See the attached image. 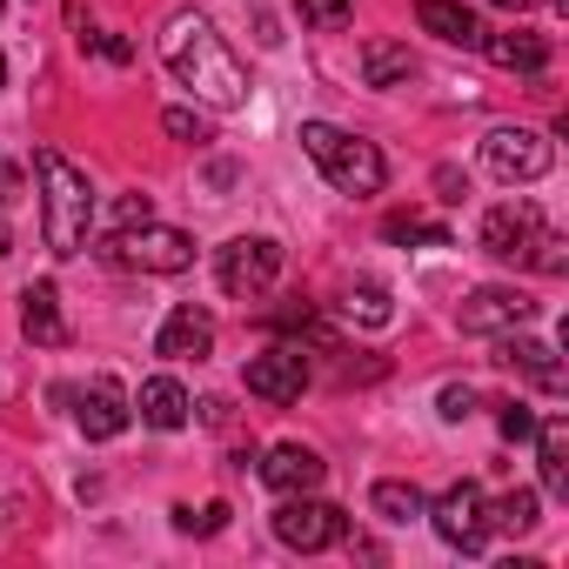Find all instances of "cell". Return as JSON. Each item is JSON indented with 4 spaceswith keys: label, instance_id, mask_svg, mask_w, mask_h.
<instances>
[{
    "label": "cell",
    "instance_id": "obj_1",
    "mask_svg": "<svg viewBox=\"0 0 569 569\" xmlns=\"http://www.w3.org/2000/svg\"><path fill=\"white\" fill-rule=\"evenodd\" d=\"M161 61H168V74H174L181 88H194L208 108H241V101H248V68L228 54V41L214 34V21L194 14V8L168 14V28H161Z\"/></svg>",
    "mask_w": 569,
    "mask_h": 569
},
{
    "label": "cell",
    "instance_id": "obj_36",
    "mask_svg": "<svg viewBox=\"0 0 569 569\" xmlns=\"http://www.w3.org/2000/svg\"><path fill=\"white\" fill-rule=\"evenodd\" d=\"M0 254H14V228L8 221H0Z\"/></svg>",
    "mask_w": 569,
    "mask_h": 569
},
{
    "label": "cell",
    "instance_id": "obj_31",
    "mask_svg": "<svg viewBox=\"0 0 569 569\" xmlns=\"http://www.w3.org/2000/svg\"><path fill=\"white\" fill-rule=\"evenodd\" d=\"M81 48H94V54H108L114 68H128V61H134V41H121V34H81Z\"/></svg>",
    "mask_w": 569,
    "mask_h": 569
},
{
    "label": "cell",
    "instance_id": "obj_3",
    "mask_svg": "<svg viewBox=\"0 0 569 569\" xmlns=\"http://www.w3.org/2000/svg\"><path fill=\"white\" fill-rule=\"evenodd\" d=\"M302 154L342 188V194H382V181H389V161H382V148L376 141H362V134H349V128H336V121H302Z\"/></svg>",
    "mask_w": 569,
    "mask_h": 569
},
{
    "label": "cell",
    "instance_id": "obj_19",
    "mask_svg": "<svg viewBox=\"0 0 569 569\" xmlns=\"http://www.w3.org/2000/svg\"><path fill=\"white\" fill-rule=\"evenodd\" d=\"M482 54L509 74H542L549 68V41L529 34V28H509V34H482Z\"/></svg>",
    "mask_w": 569,
    "mask_h": 569
},
{
    "label": "cell",
    "instance_id": "obj_35",
    "mask_svg": "<svg viewBox=\"0 0 569 569\" xmlns=\"http://www.w3.org/2000/svg\"><path fill=\"white\" fill-rule=\"evenodd\" d=\"M496 8H502V14H536L542 0H496Z\"/></svg>",
    "mask_w": 569,
    "mask_h": 569
},
{
    "label": "cell",
    "instance_id": "obj_14",
    "mask_svg": "<svg viewBox=\"0 0 569 569\" xmlns=\"http://www.w3.org/2000/svg\"><path fill=\"white\" fill-rule=\"evenodd\" d=\"M322 476H329V462H322L309 442H274V449L261 456V482H268L274 496H309V489H322Z\"/></svg>",
    "mask_w": 569,
    "mask_h": 569
},
{
    "label": "cell",
    "instance_id": "obj_11",
    "mask_svg": "<svg viewBox=\"0 0 569 569\" xmlns=\"http://www.w3.org/2000/svg\"><path fill=\"white\" fill-rule=\"evenodd\" d=\"M529 316H536V302H529L522 289H502V281H489V289L462 296V309H456L462 336H509V329H522Z\"/></svg>",
    "mask_w": 569,
    "mask_h": 569
},
{
    "label": "cell",
    "instance_id": "obj_9",
    "mask_svg": "<svg viewBox=\"0 0 569 569\" xmlns=\"http://www.w3.org/2000/svg\"><path fill=\"white\" fill-rule=\"evenodd\" d=\"M241 382H248V396H261V402H302V389H309V356L296 349V342H274V349H261V356H248V369H241Z\"/></svg>",
    "mask_w": 569,
    "mask_h": 569
},
{
    "label": "cell",
    "instance_id": "obj_27",
    "mask_svg": "<svg viewBox=\"0 0 569 569\" xmlns=\"http://www.w3.org/2000/svg\"><path fill=\"white\" fill-rule=\"evenodd\" d=\"M302 28H349L356 21V0H296Z\"/></svg>",
    "mask_w": 569,
    "mask_h": 569
},
{
    "label": "cell",
    "instance_id": "obj_23",
    "mask_svg": "<svg viewBox=\"0 0 569 569\" xmlns=\"http://www.w3.org/2000/svg\"><path fill=\"white\" fill-rule=\"evenodd\" d=\"M542 522V496L536 489H509L502 502H489V536H529Z\"/></svg>",
    "mask_w": 569,
    "mask_h": 569
},
{
    "label": "cell",
    "instance_id": "obj_6",
    "mask_svg": "<svg viewBox=\"0 0 569 569\" xmlns=\"http://www.w3.org/2000/svg\"><path fill=\"white\" fill-rule=\"evenodd\" d=\"M349 536V516L336 509V502H322L316 489L309 496H281V509H274V542H289V549H302V556H322V549H336Z\"/></svg>",
    "mask_w": 569,
    "mask_h": 569
},
{
    "label": "cell",
    "instance_id": "obj_15",
    "mask_svg": "<svg viewBox=\"0 0 569 569\" xmlns=\"http://www.w3.org/2000/svg\"><path fill=\"white\" fill-rule=\"evenodd\" d=\"M496 362H502V369H516V376H529L542 396H562V389H569V376H562L556 349H549V342H529V336H516V329L496 342Z\"/></svg>",
    "mask_w": 569,
    "mask_h": 569
},
{
    "label": "cell",
    "instance_id": "obj_7",
    "mask_svg": "<svg viewBox=\"0 0 569 569\" xmlns=\"http://www.w3.org/2000/svg\"><path fill=\"white\" fill-rule=\"evenodd\" d=\"M429 522H436V536H442L449 549L482 556V549H489V496H482V482H456V489H442V496L429 502Z\"/></svg>",
    "mask_w": 569,
    "mask_h": 569
},
{
    "label": "cell",
    "instance_id": "obj_25",
    "mask_svg": "<svg viewBox=\"0 0 569 569\" xmlns=\"http://www.w3.org/2000/svg\"><path fill=\"white\" fill-rule=\"evenodd\" d=\"M382 234H389V241H416V248H449V241H456L442 221H429V214H416V208H409V214H389Z\"/></svg>",
    "mask_w": 569,
    "mask_h": 569
},
{
    "label": "cell",
    "instance_id": "obj_16",
    "mask_svg": "<svg viewBox=\"0 0 569 569\" xmlns=\"http://www.w3.org/2000/svg\"><path fill=\"white\" fill-rule=\"evenodd\" d=\"M21 336L41 342V349H61V342H68L61 289H54V281H28V289H21Z\"/></svg>",
    "mask_w": 569,
    "mask_h": 569
},
{
    "label": "cell",
    "instance_id": "obj_32",
    "mask_svg": "<svg viewBox=\"0 0 569 569\" xmlns=\"http://www.w3.org/2000/svg\"><path fill=\"white\" fill-rule=\"evenodd\" d=\"M141 221H154V201L148 194H121L114 201V228H141Z\"/></svg>",
    "mask_w": 569,
    "mask_h": 569
},
{
    "label": "cell",
    "instance_id": "obj_22",
    "mask_svg": "<svg viewBox=\"0 0 569 569\" xmlns=\"http://www.w3.org/2000/svg\"><path fill=\"white\" fill-rule=\"evenodd\" d=\"M369 509H376L382 522H416V516H429V496H422L416 482H396V476H382V482L369 489Z\"/></svg>",
    "mask_w": 569,
    "mask_h": 569
},
{
    "label": "cell",
    "instance_id": "obj_30",
    "mask_svg": "<svg viewBox=\"0 0 569 569\" xmlns=\"http://www.w3.org/2000/svg\"><path fill=\"white\" fill-rule=\"evenodd\" d=\"M436 416H442V422H469V416H476V389H469V382H449V389L436 396Z\"/></svg>",
    "mask_w": 569,
    "mask_h": 569
},
{
    "label": "cell",
    "instance_id": "obj_8",
    "mask_svg": "<svg viewBox=\"0 0 569 569\" xmlns=\"http://www.w3.org/2000/svg\"><path fill=\"white\" fill-rule=\"evenodd\" d=\"M549 141L536 134V128H489L482 134V168L496 174V181H509V188H529V181H542L549 174Z\"/></svg>",
    "mask_w": 569,
    "mask_h": 569
},
{
    "label": "cell",
    "instance_id": "obj_17",
    "mask_svg": "<svg viewBox=\"0 0 569 569\" xmlns=\"http://www.w3.org/2000/svg\"><path fill=\"white\" fill-rule=\"evenodd\" d=\"M416 28L449 41V48H482V21L462 8V0H416Z\"/></svg>",
    "mask_w": 569,
    "mask_h": 569
},
{
    "label": "cell",
    "instance_id": "obj_38",
    "mask_svg": "<svg viewBox=\"0 0 569 569\" xmlns=\"http://www.w3.org/2000/svg\"><path fill=\"white\" fill-rule=\"evenodd\" d=\"M0 8H8V0H0Z\"/></svg>",
    "mask_w": 569,
    "mask_h": 569
},
{
    "label": "cell",
    "instance_id": "obj_26",
    "mask_svg": "<svg viewBox=\"0 0 569 569\" xmlns=\"http://www.w3.org/2000/svg\"><path fill=\"white\" fill-rule=\"evenodd\" d=\"M228 516H234L228 502H201V509L174 502V529H181V536H221V529H228Z\"/></svg>",
    "mask_w": 569,
    "mask_h": 569
},
{
    "label": "cell",
    "instance_id": "obj_34",
    "mask_svg": "<svg viewBox=\"0 0 569 569\" xmlns=\"http://www.w3.org/2000/svg\"><path fill=\"white\" fill-rule=\"evenodd\" d=\"M436 188H442V201H462V194H469V181H462L456 168H436Z\"/></svg>",
    "mask_w": 569,
    "mask_h": 569
},
{
    "label": "cell",
    "instance_id": "obj_20",
    "mask_svg": "<svg viewBox=\"0 0 569 569\" xmlns=\"http://www.w3.org/2000/svg\"><path fill=\"white\" fill-rule=\"evenodd\" d=\"M536 462H542V489L569 496V422L562 416H536Z\"/></svg>",
    "mask_w": 569,
    "mask_h": 569
},
{
    "label": "cell",
    "instance_id": "obj_10",
    "mask_svg": "<svg viewBox=\"0 0 569 569\" xmlns=\"http://www.w3.org/2000/svg\"><path fill=\"white\" fill-rule=\"evenodd\" d=\"M536 241H542V214H536V201H496V208L482 214V254H496V261H522V268H529Z\"/></svg>",
    "mask_w": 569,
    "mask_h": 569
},
{
    "label": "cell",
    "instance_id": "obj_4",
    "mask_svg": "<svg viewBox=\"0 0 569 569\" xmlns=\"http://www.w3.org/2000/svg\"><path fill=\"white\" fill-rule=\"evenodd\" d=\"M214 281H221V296H234V302L268 296L274 281H281V241H268V234H234V241H221V248H214Z\"/></svg>",
    "mask_w": 569,
    "mask_h": 569
},
{
    "label": "cell",
    "instance_id": "obj_33",
    "mask_svg": "<svg viewBox=\"0 0 569 569\" xmlns=\"http://www.w3.org/2000/svg\"><path fill=\"white\" fill-rule=\"evenodd\" d=\"M21 194H28V174H21L14 161H0V208H14Z\"/></svg>",
    "mask_w": 569,
    "mask_h": 569
},
{
    "label": "cell",
    "instance_id": "obj_2",
    "mask_svg": "<svg viewBox=\"0 0 569 569\" xmlns=\"http://www.w3.org/2000/svg\"><path fill=\"white\" fill-rule=\"evenodd\" d=\"M34 181H41V241L48 254H81L94 234V188L61 148H34Z\"/></svg>",
    "mask_w": 569,
    "mask_h": 569
},
{
    "label": "cell",
    "instance_id": "obj_21",
    "mask_svg": "<svg viewBox=\"0 0 569 569\" xmlns=\"http://www.w3.org/2000/svg\"><path fill=\"white\" fill-rule=\"evenodd\" d=\"M409 74H416V54L402 41H369L362 48V81L369 88H402Z\"/></svg>",
    "mask_w": 569,
    "mask_h": 569
},
{
    "label": "cell",
    "instance_id": "obj_37",
    "mask_svg": "<svg viewBox=\"0 0 569 569\" xmlns=\"http://www.w3.org/2000/svg\"><path fill=\"white\" fill-rule=\"evenodd\" d=\"M0 88H8V54H0Z\"/></svg>",
    "mask_w": 569,
    "mask_h": 569
},
{
    "label": "cell",
    "instance_id": "obj_12",
    "mask_svg": "<svg viewBox=\"0 0 569 569\" xmlns=\"http://www.w3.org/2000/svg\"><path fill=\"white\" fill-rule=\"evenodd\" d=\"M154 356H168V362H208L214 356V316L194 309V302H174L168 322H161V336H154Z\"/></svg>",
    "mask_w": 569,
    "mask_h": 569
},
{
    "label": "cell",
    "instance_id": "obj_29",
    "mask_svg": "<svg viewBox=\"0 0 569 569\" xmlns=\"http://www.w3.org/2000/svg\"><path fill=\"white\" fill-rule=\"evenodd\" d=\"M496 429H502V442H529V436H536V409L509 396V402L496 409Z\"/></svg>",
    "mask_w": 569,
    "mask_h": 569
},
{
    "label": "cell",
    "instance_id": "obj_13",
    "mask_svg": "<svg viewBox=\"0 0 569 569\" xmlns=\"http://www.w3.org/2000/svg\"><path fill=\"white\" fill-rule=\"evenodd\" d=\"M74 422H81V436H88V442H114V436L134 422V402H128V389H121L114 376H94V382L81 389Z\"/></svg>",
    "mask_w": 569,
    "mask_h": 569
},
{
    "label": "cell",
    "instance_id": "obj_18",
    "mask_svg": "<svg viewBox=\"0 0 569 569\" xmlns=\"http://www.w3.org/2000/svg\"><path fill=\"white\" fill-rule=\"evenodd\" d=\"M188 389L174 382V376H154V382H141V396H134V416L148 422V429H161V436H174V429H188Z\"/></svg>",
    "mask_w": 569,
    "mask_h": 569
},
{
    "label": "cell",
    "instance_id": "obj_24",
    "mask_svg": "<svg viewBox=\"0 0 569 569\" xmlns=\"http://www.w3.org/2000/svg\"><path fill=\"white\" fill-rule=\"evenodd\" d=\"M342 316L362 322V329H389V322H396V302H389L382 281H356V289L342 296Z\"/></svg>",
    "mask_w": 569,
    "mask_h": 569
},
{
    "label": "cell",
    "instance_id": "obj_5",
    "mask_svg": "<svg viewBox=\"0 0 569 569\" xmlns=\"http://www.w3.org/2000/svg\"><path fill=\"white\" fill-rule=\"evenodd\" d=\"M108 261H121V268H141V274H181V268H194V234H181V228H161V221L114 228V241H108Z\"/></svg>",
    "mask_w": 569,
    "mask_h": 569
},
{
    "label": "cell",
    "instance_id": "obj_28",
    "mask_svg": "<svg viewBox=\"0 0 569 569\" xmlns=\"http://www.w3.org/2000/svg\"><path fill=\"white\" fill-rule=\"evenodd\" d=\"M161 128H168L174 141H188V148H201V141H214V128H208V114H194V108H168V114H161Z\"/></svg>",
    "mask_w": 569,
    "mask_h": 569
}]
</instances>
